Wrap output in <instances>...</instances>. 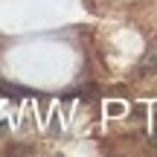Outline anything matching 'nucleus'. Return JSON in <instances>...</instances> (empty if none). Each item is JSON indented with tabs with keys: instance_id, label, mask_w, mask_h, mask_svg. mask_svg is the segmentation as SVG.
I'll use <instances>...</instances> for the list:
<instances>
[{
	"instance_id": "obj_1",
	"label": "nucleus",
	"mask_w": 157,
	"mask_h": 157,
	"mask_svg": "<svg viewBox=\"0 0 157 157\" xmlns=\"http://www.w3.org/2000/svg\"><path fill=\"white\" fill-rule=\"evenodd\" d=\"M140 73H143V76H151V73H157V44H154L151 50L146 52V58H143V67H140Z\"/></svg>"
},
{
	"instance_id": "obj_2",
	"label": "nucleus",
	"mask_w": 157,
	"mask_h": 157,
	"mask_svg": "<svg viewBox=\"0 0 157 157\" xmlns=\"http://www.w3.org/2000/svg\"><path fill=\"white\" fill-rule=\"evenodd\" d=\"M151 140L157 143V111H154V134H151Z\"/></svg>"
}]
</instances>
